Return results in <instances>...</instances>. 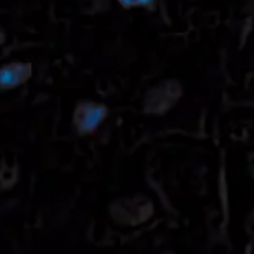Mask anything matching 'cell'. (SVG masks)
<instances>
[{"instance_id":"obj_1","label":"cell","mask_w":254,"mask_h":254,"mask_svg":"<svg viewBox=\"0 0 254 254\" xmlns=\"http://www.w3.org/2000/svg\"><path fill=\"white\" fill-rule=\"evenodd\" d=\"M32 73V64L25 61H11V63L0 64V92L21 87L30 80Z\"/></svg>"},{"instance_id":"obj_2","label":"cell","mask_w":254,"mask_h":254,"mask_svg":"<svg viewBox=\"0 0 254 254\" xmlns=\"http://www.w3.org/2000/svg\"><path fill=\"white\" fill-rule=\"evenodd\" d=\"M106 117V108L98 105H82L77 110L75 115V122L80 132H92L99 124L105 120Z\"/></svg>"},{"instance_id":"obj_3","label":"cell","mask_w":254,"mask_h":254,"mask_svg":"<svg viewBox=\"0 0 254 254\" xmlns=\"http://www.w3.org/2000/svg\"><path fill=\"white\" fill-rule=\"evenodd\" d=\"M126 5H150L153 0H122Z\"/></svg>"},{"instance_id":"obj_4","label":"cell","mask_w":254,"mask_h":254,"mask_svg":"<svg viewBox=\"0 0 254 254\" xmlns=\"http://www.w3.org/2000/svg\"><path fill=\"white\" fill-rule=\"evenodd\" d=\"M4 42H5V32H4V28L0 26V46H2Z\"/></svg>"}]
</instances>
